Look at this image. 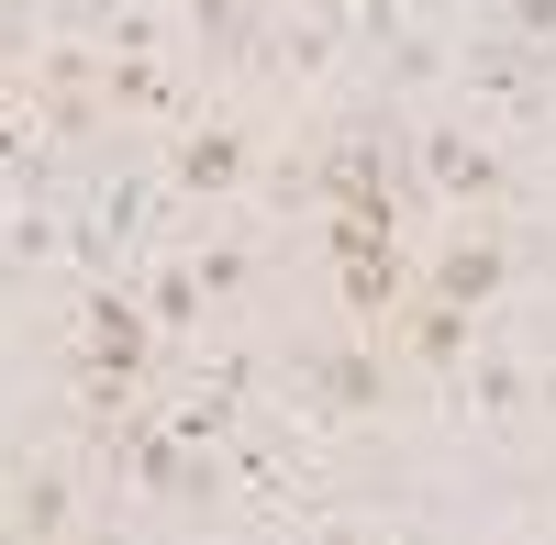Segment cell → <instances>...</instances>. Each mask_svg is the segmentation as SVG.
<instances>
[{"label": "cell", "instance_id": "1", "mask_svg": "<svg viewBox=\"0 0 556 545\" xmlns=\"http://www.w3.org/2000/svg\"><path fill=\"white\" fill-rule=\"evenodd\" d=\"M312 190H323V212L390 223L401 212V145H390V123H334L323 156H312Z\"/></svg>", "mask_w": 556, "mask_h": 545}, {"label": "cell", "instance_id": "2", "mask_svg": "<svg viewBox=\"0 0 556 545\" xmlns=\"http://www.w3.org/2000/svg\"><path fill=\"white\" fill-rule=\"evenodd\" d=\"M323 256H334V290H345V312H356V324L401 312V256H390V223L334 212V223H323Z\"/></svg>", "mask_w": 556, "mask_h": 545}, {"label": "cell", "instance_id": "3", "mask_svg": "<svg viewBox=\"0 0 556 545\" xmlns=\"http://www.w3.org/2000/svg\"><path fill=\"white\" fill-rule=\"evenodd\" d=\"M245 167H256L245 123H190V134H178V156H167V178H178L190 201H223V190H245Z\"/></svg>", "mask_w": 556, "mask_h": 545}, {"label": "cell", "instance_id": "4", "mask_svg": "<svg viewBox=\"0 0 556 545\" xmlns=\"http://www.w3.org/2000/svg\"><path fill=\"white\" fill-rule=\"evenodd\" d=\"M501 279H513V245L479 223V235H445V245H434V279H424V290L456 301V312H479V301H501Z\"/></svg>", "mask_w": 556, "mask_h": 545}, {"label": "cell", "instance_id": "5", "mask_svg": "<svg viewBox=\"0 0 556 545\" xmlns=\"http://www.w3.org/2000/svg\"><path fill=\"white\" fill-rule=\"evenodd\" d=\"M412 167H424L445 201H501V156H490V145H468L456 123H434L424 145H412Z\"/></svg>", "mask_w": 556, "mask_h": 545}, {"label": "cell", "instance_id": "6", "mask_svg": "<svg viewBox=\"0 0 556 545\" xmlns=\"http://www.w3.org/2000/svg\"><path fill=\"white\" fill-rule=\"evenodd\" d=\"M312 401H323V413H379V401H390L379 345H323L312 356Z\"/></svg>", "mask_w": 556, "mask_h": 545}, {"label": "cell", "instance_id": "7", "mask_svg": "<svg viewBox=\"0 0 556 545\" xmlns=\"http://www.w3.org/2000/svg\"><path fill=\"white\" fill-rule=\"evenodd\" d=\"M12 534H67L78 523V490H67V468H34V479H12V512H0Z\"/></svg>", "mask_w": 556, "mask_h": 545}, {"label": "cell", "instance_id": "8", "mask_svg": "<svg viewBox=\"0 0 556 545\" xmlns=\"http://www.w3.org/2000/svg\"><path fill=\"white\" fill-rule=\"evenodd\" d=\"M101 112H134V123H167V112H178V89H167V78H156L146 56H112V67H101Z\"/></svg>", "mask_w": 556, "mask_h": 545}, {"label": "cell", "instance_id": "9", "mask_svg": "<svg viewBox=\"0 0 556 545\" xmlns=\"http://www.w3.org/2000/svg\"><path fill=\"white\" fill-rule=\"evenodd\" d=\"M412 356H424V368H445V379H456V368H468V312L424 290V301H412Z\"/></svg>", "mask_w": 556, "mask_h": 545}, {"label": "cell", "instance_id": "10", "mask_svg": "<svg viewBox=\"0 0 556 545\" xmlns=\"http://www.w3.org/2000/svg\"><path fill=\"white\" fill-rule=\"evenodd\" d=\"M468 390H479L490 423H523V401H534V379L513 368V356H468Z\"/></svg>", "mask_w": 556, "mask_h": 545}, {"label": "cell", "instance_id": "11", "mask_svg": "<svg viewBox=\"0 0 556 545\" xmlns=\"http://www.w3.org/2000/svg\"><path fill=\"white\" fill-rule=\"evenodd\" d=\"M190 34L212 45V56H245L256 45V0H190Z\"/></svg>", "mask_w": 556, "mask_h": 545}, {"label": "cell", "instance_id": "12", "mask_svg": "<svg viewBox=\"0 0 556 545\" xmlns=\"http://www.w3.org/2000/svg\"><path fill=\"white\" fill-rule=\"evenodd\" d=\"M89 345H112V356H146V312H134L123 290H89Z\"/></svg>", "mask_w": 556, "mask_h": 545}, {"label": "cell", "instance_id": "13", "mask_svg": "<svg viewBox=\"0 0 556 545\" xmlns=\"http://www.w3.org/2000/svg\"><path fill=\"white\" fill-rule=\"evenodd\" d=\"M190 279H201V301H235V290L256 279V256H245V245H212V256L190 267Z\"/></svg>", "mask_w": 556, "mask_h": 545}, {"label": "cell", "instance_id": "14", "mask_svg": "<svg viewBox=\"0 0 556 545\" xmlns=\"http://www.w3.org/2000/svg\"><path fill=\"white\" fill-rule=\"evenodd\" d=\"M513 34L523 45H556V0H513Z\"/></svg>", "mask_w": 556, "mask_h": 545}, {"label": "cell", "instance_id": "15", "mask_svg": "<svg viewBox=\"0 0 556 545\" xmlns=\"http://www.w3.org/2000/svg\"><path fill=\"white\" fill-rule=\"evenodd\" d=\"M345 12H356V0H312V23H345Z\"/></svg>", "mask_w": 556, "mask_h": 545}, {"label": "cell", "instance_id": "16", "mask_svg": "<svg viewBox=\"0 0 556 545\" xmlns=\"http://www.w3.org/2000/svg\"><path fill=\"white\" fill-rule=\"evenodd\" d=\"M534 401H545V413H556V368H545V379H534Z\"/></svg>", "mask_w": 556, "mask_h": 545}, {"label": "cell", "instance_id": "17", "mask_svg": "<svg viewBox=\"0 0 556 545\" xmlns=\"http://www.w3.org/2000/svg\"><path fill=\"white\" fill-rule=\"evenodd\" d=\"M534 267H545V279H556V235H545V245H534Z\"/></svg>", "mask_w": 556, "mask_h": 545}, {"label": "cell", "instance_id": "18", "mask_svg": "<svg viewBox=\"0 0 556 545\" xmlns=\"http://www.w3.org/2000/svg\"><path fill=\"white\" fill-rule=\"evenodd\" d=\"M0 512H12V457H0Z\"/></svg>", "mask_w": 556, "mask_h": 545}]
</instances>
